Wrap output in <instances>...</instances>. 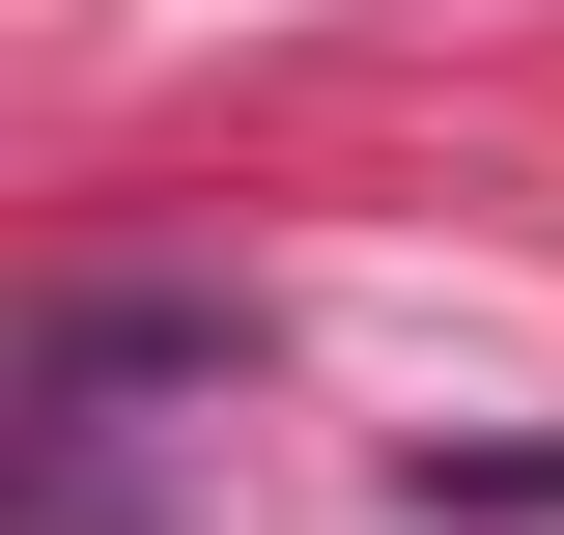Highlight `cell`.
<instances>
[{"mask_svg": "<svg viewBox=\"0 0 564 535\" xmlns=\"http://www.w3.org/2000/svg\"><path fill=\"white\" fill-rule=\"evenodd\" d=\"M141 395H226V282H57L29 310V479H113Z\"/></svg>", "mask_w": 564, "mask_h": 535, "instance_id": "6da1fadb", "label": "cell"}]
</instances>
